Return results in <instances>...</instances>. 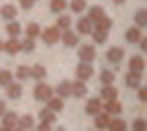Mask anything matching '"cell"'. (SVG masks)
I'll return each mask as SVG.
<instances>
[{
	"instance_id": "cell-32",
	"label": "cell",
	"mask_w": 147,
	"mask_h": 131,
	"mask_svg": "<svg viewBox=\"0 0 147 131\" xmlns=\"http://www.w3.org/2000/svg\"><path fill=\"white\" fill-rule=\"evenodd\" d=\"M21 50L23 52H26V53H30V52H33L35 50V41H33V38H26V40H23L21 41Z\"/></svg>"
},
{
	"instance_id": "cell-45",
	"label": "cell",
	"mask_w": 147,
	"mask_h": 131,
	"mask_svg": "<svg viewBox=\"0 0 147 131\" xmlns=\"http://www.w3.org/2000/svg\"><path fill=\"white\" fill-rule=\"evenodd\" d=\"M113 2H114V4H123L125 0H113Z\"/></svg>"
},
{
	"instance_id": "cell-37",
	"label": "cell",
	"mask_w": 147,
	"mask_h": 131,
	"mask_svg": "<svg viewBox=\"0 0 147 131\" xmlns=\"http://www.w3.org/2000/svg\"><path fill=\"white\" fill-rule=\"evenodd\" d=\"M16 76H18L19 80H23V81H24L26 78H30V68H28V66H19Z\"/></svg>"
},
{
	"instance_id": "cell-43",
	"label": "cell",
	"mask_w": 147,
	"mask_h": 131,
	"mask_svg": "<svg viewBox=\"0 0 147 131\" xmlns=\"http://www.w3.org/2000/svg\"><path fill=\"white\" fill-rule=\"evenodd\" d=\"M142 41V52H147V38H140Z\"/></svg>"
},
{
	"instance_id": "cell-12",
	"label": "cell",
	"mask_w": 147,
	"mask_h": 131,
	"mask_svg": "<svg viewBox=\"0 0 147 131\" xmlns=\"http://www.w3.org/2000/svg\"><path fill=\"white\" fill-rule=\"evenodd\" d=\"M100 110H102V104H100L99 98H92V100L87 102V114L95 116V114H99Z\"/></svg>"
},
{
	"instance_id": "cell-23",
	"label": "cell",
	"mask_w": 147,
	"mask_h": 131,
	"mask_svg": "<svg viewBox=\"0 0 147 131\" xmlns=\"http://www.w3.org/2000/svg\"><path fill=\"white\" fill-rule=\"evenodd\" d=\"M33 122H35V119H33V116H23L21 119H18V128L19 129H31L33 128Z\"/></svg>"
},
{
	"instance_id": "cell-13",
	"label": "cell",
	"mask_w": 147,
	"mask_h": 131,
	"mask_svg": "<svg viewBox=\"0 0 147 131\" xmlns=\"http://www.w3.org/2000/svg\"><path fill=\"white\" fill-rule=\"evenodd\" d=\"M102 109H106V112H107V114H119V112L123 110L121 104H119L116 98L107 100V102H106V107H102Z\"/></svg>"
},
{
	"instance_id": "cell-30",
	"label": "cell",
	"mask_w": 147,
	"mask_h": 131,
	"mask_svg": "<svg viewBox=\"0 0 147 131\" xmlns=\"http://www.w3.org/2000/svg\"><path fill=\"white\" fill-rule=\"evenodd\" d=\"M85 7H87V2L85 0H71V9H73V12H83L85 11Z\"/></svg>"
},
{
	"instance_id": "cell-19",
	"label": "cell",
	"mask_w": 147,
	"mask_h": 131,
	"mask_svg": "<svg viewBox=\"0 0 147 131\" xmlns=\"http://www.w3.org/2000/svg\"><path fill=\"white\" fill-rule=\"evenodd\" d=\"M142 38V33H140V28H130L126 31V41L130 43H138Z\"/></svg>"
},
{
	"instance_id": "cell-6",
	"label": "cell",
	"mask_w": 147,
	"mask_h": 131,
	"mask_svg": "<svg viewBox=\"0 0 147 131\" xmlns=\"http://www.w3.org/2000/svg\"><path fill=\"white\" fill-rule=\"evenodd\" d=\"M125 57V50L121 47H113L107 50V60L113 62V64H119Z\"/></svg>"
},
{
	"instance_id": "cell-7",
	"label": "cell",
	"mask_w": 147,
	"mask_h": 131,
	"mask_svg": "<svg viewBox=\"0 0 147 131\" xmlns=\"http://www.w3.org/2000/svg\"><path fill=\"white\" fill-rule=\"evenodd\" d=\"M125 81H126V85H128L130 88H138L140 83H142V73H140V71H130V73L126 74Z\"/></svg>"
},
{
	"instance_id": "cell-26",
	"label": "cell",
	"mask_w": 147,
	"mask_h": 131,
	"mask_svg": "<svg viewBox=\"0 0 147 131\" xmlns=\"http://www.w3.org/2000/svg\"><path fill=\"white\" fill-rule=\"evenodd\" d=\"M107 128H109L111 131H125V129H126V122H125L123 119H113V121H109Z\"/></svg>"
},
{
	"instance_id": "cell-21",
	"label": "cell",
	"mask_w": 147,
	"mask_h": 131,
	"mask_svg": "<svg viewBox=\"0 0 147 131\" xmlns=\"http://www.w3.org/2000/svg\"><path fill=\"white\" fill-rule=\"evenodd\" d=\"M111 26H113V21H111L109 17H106V16H102L100 19H97V21H95V29L109 31V29H111Z\"/></svg>"
},
{
	"instance_id": "cell-33",
	"label": "cell",
	"mask_w": 147,
	"mask_h": 131,
	"mask_svg": "<svg viewBox=\"0 0 147 131\" xmlns=\"http://www.w3.org/2000/svg\"><path fill=\"white\" fill-rule=\"evenodd\" d=\"M100 81H102L104 85H111V83L114 81V73L109 71V69H104V71L100 73Z\"/></svg>"
},
{
	"instance_id": "cell-16",
	"label": "cell",
	"mask_w": 147,
	"mask_h": 131,
	"mask_svg": "<svg viewBox=\"0 0 147 131\" xmlns=\"http://www.w3.org/2000/svg\"><path fill=\"white\" fill-rule=\"evenodd\" d=\"M144 68H145V60L140 57V55H135V57H131L130 59V69L131 71H144Z\"/></svg>"
},
{
	"instance_id": "cell-28",
	"label": "cell",
	"mask_w": 147,
	"mask_h": 131,
	"mask_svg": "<svg viewBox=\"0 0 147 131\" xmlns=\"http://www.w3.org/2000/svg\"><path fill=\"white\" fill-rule=\"evenodd\" d=\"M135 23H137V26L138 28H145L147 26V11H138L137 14H135Z\"/></svg>"
},
{
	"instance_id": "cell-15",
	"label": "cell",
	"mask_w": 147,
	"mask_h": 131,
	"mask_svg": "<svg viewBox=\"0 0 147 131\" xmlns=\"http://www.w3.org/2000/svg\"><path fill=\"white\" fill-rule=\"evenodd\" d=\"M30 76L40 81V80H43V78L47 76V71H45V68H43V66L36 64V66H33V68H30Z\"/></svg>"
},
{
	"instance_id": "cell-11",
	"label": "cell",
	"mask_w": 147,
	"mask_h": 131,
	"mask_svg": "<svg viewBox=\"0 0 147 131\" xmlns=\"http://www.w3.org/2000/svg\"><path fill=\"white\" fill-rule=\"evenodd\" d=\"M21 93H23V86L21 85H18V83H9L7 85V97L9 98L16 100V98L21 97Z\"/></svg>"
},
{
	"instance_id": "cell-39",
	"label": "cell",
	"mask_w": 147,
	"mask_h": 131,
	"mask_svg": "<svg viewBox=\"0 0 147 131\" xmlns=\"http://www.w3.org/2000/svg\"><path fill=\"white\" fill-rule=\"evenodd\" d=\"M145 128H147V122H145L144 119H137V121L133 122V129H135V131H144Z\"/></svg>"
},
{
	"instance_id": "cell-41",
	"label": "cell",
	"mask_w": 147,
	"mask_h": 131,
	"mask_svg": "<svg viewBox=\"0 0 147 131\" xmlns=\"http://www.w3.org/2000/svg\"><path fill=\"white\" fill-rule=\"evenodd\" d=\"M138 98L142 102H147V88H140L138 86Z\"/></svg>"
},
{
	"instance_id": "cell-35",
	"label": "cell",
	"mask_w": 147,
	"mask_h": 131,
	"mask_svg": "<svg viewBox=\"0 0 147 131\" xmlns=\"http://www.w3.org/2000/svg\"><path fill=\"white\" fill-rule=\"evenodd\" d=\"M11 81H12V73L11 71H0V85L7 86Z\"/></svg>"
},
{
	"instance_id": "cell-17",
	"label": "cell",
	"mask_w": 147,
	"mask_h": 131,
	"mask_svg": "<svg viewBox=\"0 0 147 131\" xmlns=\"http://www.w3.org/2000/svg\"><path fill=\"white\" fill-rule=\"evenodd\" d=\"M61 40L64 41L66 47H76L78 45V36L73 33V31H64V35H62Z\"/></svg>"
},
{
	"instance_id": "cell-46",
	"label": "cell",
	"mask_w": 147,
	"mask_h": 131,
	"mask_svg": "<svg viewBox=\"0 0 147 131\" xmlns=\"http://www.w3.org/2000/svg\"><path fill=\"white\" fill-rule=\"evenodd\" d=\"M4 50V43H2V40H0V52Z\"/></svg>"
},
{
	"instance_id": "cell-22",
	"label": "cell",
	"mask_w": 147,
	"mask_h": 131,
	"mask_svg": "<svg viewBox=\"0 0 147 131\" xmlns=\"http://www.w3.org/2000/svg\"><path fill=\"white\" fill-rule=\"evenodd\" d=\"M116 95H118V90H116L114 86H111V85H106V86L100 90V97H102L104 100H111V98H116Z\"/></svg>"
},
{
	"instance_id": "cell-38",
	"label": "cell",
	"mask_w": 147,
	"mask_h": 131,
	"mask_svg": "<svg viewBox=\"0 0 147 131\" xmlns=\"http://www.w3.org/2000/svg\"><path fill=\"white\" fill-rule=\"evenodd\" d=\"M69 24H71V17H69V16H61V17L57 19V26L62 28V29H67Z\"/></svg>"
},
{
	"instance_id": "cell-29",
	"label": "cell",
	"mask_w": 147,
	"mask_h": 131,
	"mask_svg": "<svg viewBox=\"0 0 147 131\" xmlns=\"http://www.w3.org/2000/svg\"><path fill=\"white\" fill-rule=\"evenodd\" d=\"M47 102H49V109L54 110V112H61V110L64 109V104H62L61 98H52V97H50Z\"/></svg>"
},
{
	"instance_id": "cell-24",
	"label": "cell",
	"mask_w": 147,
	"mask_h": 131,
	"mask_svg": "<svg viewBox=\"0 0 147 131\" xmlns=\"http://www.w3.org/2000/svg\"><path fill=\"white\" fill-rule=\"evenodd\" d=\"M104 16V9L100 7V5H94V7H90V11H88V19L90 21H97V19H100Z\"/></svg>"
},
{
	"instance_id": "cell-27",
	"label": "cell",
	"mask_w": 147,
	"mask_h": 131,
	"mask_svg": "<svg viewBox=\"0 0 147 131\" xmlns=\"http://www.w3.org/2000/svg\"><path fill=\"white\" fill-rule=\"evenodd\" d=\"M66 7H67L66 0H52L50 2V11L52 12H64Z\"/></svg>"
},
{
	"instance_id": "cell-4",
	"label": "cell",
	"mask_w": 147,
	"mask_h": 131,
	"mask_svg": "<svg viewBox=\"0 0 147 131\" xmlns=\"http://www.w3.org/2000/svg\"><path fill=\"white\" fill-rule=\"evenodd\" d=\"M78 57L83 62H92L95 59V48L92 45H82L80 50H78Z\"/></svg>"
},
{
	"instance_id": "cell-1",
	"label": "cell",
	"mask_w": 147,
	"mask_h": 131,
	"mask_svg": "<svg viewBox=\"0 0 147 131\" xmlns=\"http://www.w3.org/2000/svg\"><path fill=\"white\" fill-rule=\"evenodd\" d=\"M52 93H54V90L49 85H45V83H38L35 86V90H33V97L36 100H40V102H47L52 97Z\"/></svg>"
},
{
	"instance_id": "cell-44",
	"label": "cell",
	"mask_w": 147,
	"mask_h": 131,
	"mask_svg": "<svg viewBox=\"0 0 147 131\" xmlns=\"http://www.w3.org/2000/svg\"><path fill=\"white\" fill-rule=\"evenodd\" d=\"M4 112H5V102L0 100V116H4Z\"/></svg>"
},
{
	"instance_id": "cell-9",
	"label": "cell",
	"mask_w": 147,
	"mask_h": 131,
	"mask_svg": "<svg viewBox=\"0 0 147 131\" xmlns=\"http://www.w3.org/2000/svg\"><path fill=\"white\" fill-rule=\"evenodd\" d=\"M4 50L7 52V53H11V55H14V53H18L19 50H21V41L16 38V36H12L5 45H4Z\"/></svg>"
},
{
	"instance_id": "cell-14",
	"label": "cell",
	"mask_w": 147,
	"mask_h": 131,
	"mask_svg": "<svg viewBox=\"0 0 147 131\" xmlns=\"http://www.w3.org/2000/svg\"><path fill=\"white\" fill-rule=\"evenodd\" d=\"M0 14H2L4 19L11 21V19H14V17L18 16V9H16L12 4H7V5H4L2 9H0Z\"/></svg>"
},
{
	"instance_id": "cell-42",
	"label": "cell",
	"mask_w": 147,
	"mask_h": 131,
	"mask_svg": "<svg viewBox=\"0 0 147 131\" xmlns=\"http://www.w3.org/2000/svg\"><path fill=\"white\" fill-rule=\"evenodd\" d=\"M38 129H40V131H47V129H50V124H49V122H43V121H42V124L38 126Z\"/></svg>"
},
{
	"instance_id": "cell-25",
	"label": "cell",
	"mask_w": 147,
	"mask_h": 131,
	"mask_svg": "<svg viewBox=\"0 0 147 131\" xmlns=\"http://www.w3.org/2000/svg\"><path fill=\"white\" fill-rule=\"evenodd\" d=\"M55 92H57V95H59V97H62V98L71 97V83H67V81L61 83V85L55 88Z\"/></svg>"
},
{
	"instance_id": "cell-31",
	"label": "cell",
	"mask_w": 147,
	"mask_h": 131,
	"mask_svg": "<svg viewBox=\"0 0 147 131\" xmlns=\"http://www.w3.org/2000/svg\"><path fill=\"white\" fill-rule=\"evenodd\" d=\"M5 31H7L11 36H18V35L21 33V24H19V23H9V24L5 26Z\"/></svg>"
},
{
	"instance_id": "cell-2",
	"label": "cell",
	"mask_w": 147,
	"mask_h": 131,
	"mask_svg": "<svg viewBox=\"0 0 147 131\" xmlns=\"http://www.w3.org/2000/svg\"><path fill=\"white\" fill-rule=\"evenodd\" d=\"M42 38H43V41H45L47 45H54V43H57V41L61 40L59 28H55V26H52V28H47V29L42 33Z\"/></svg>"
},
{
	"instance_id": "cell-34",
	"label": "cell",
	"mask_w": 147,
	"mask_h": 131,
	"mask_svg": "<svg viewBox=\"0 0 147 131\" xmlns=\"http://www.w3.org/2000/svg\"><path fill=\"white\" fill-rule=\"evenodd\" d=\"M26 35H28L30 38H36V36L40 35V26L35 24V23L28 24V28H26Z\"/></svg>"
},
{
	"instance_id": "cell-18",
	"label": "cell",
	"mask_w": 147,
	"mask_h": 131,
	"mask_svg": "<svg viewBox=\"0 0 147 131\" xmlns=\"http://www.w3.org/2000/svg\"><path fill=\"white\" fill-rule=\"evenodd\" d=\"M95 116H97V117H95V128H97V129H106L107 124H109V121H111V119H109V114H107V112H104V114L99 112V114H95Z\"/></svg>"
},
{
	"instance_id": "cell-36",
	"label": "cell",
	"mask_w": 147,
	"mask_h": 131,
	"mask_svg": "<svg viewBox=\"0 0 147 131\" xmlns=\"http://www.w3.org/2000/svg\"><path fill=\"white\" fill-rule=\"evenodd\" d=\"M92 36H94L95 43H104V41L107 40V31H100V29H95Z\"/></svg>"
},
{
	"instance_id": "cell-10",
	"label": "cell",
	"mask_w": 147,
	"mask_h": 131,
	"mask_svg": "<svg viewBox=\"0 0 147 131\" xmlns=\"http://www.w3.org/2000/svg\"><path fill=\"white\" fill-rule=\"evenodd\" d=\"M76 28H78V33H82V35H90V33H92V21H90L88 17H82V19H78Z\"/></svg>"
},
{
	"instance_id": "cell-8",
	"label": "cell",
	"mask_w": 147,
	"mask_h": 131,
	"mask_svg": "<svg viewBox=\"0 0 147 131\" xmlns=\"http://www.w3.org/2000/svg\"><path fill=\"white\" fill-rule=\"evenodd\" d=\"M87 92H88V88H87V85L80 80V81H76L75 85H71V95H75V97H78V98H82V97H85L87 95Z\"/></svg>"
},
{
	"instance_id": "cell-40",
	"label": "cell",
	"mask_w": 147,
	"mask_h": 131,
	"mask_svg": "<svg viewBox=\"0 0 147 131\" xmlns=\"http://www.w3.org/2000/svg\"><path fill=\"white\" fill-rule=\"evenodd\" d=\"M33 4H35V0H19V5H21L24 11H30V9L33 7Z\"/></svg>"
},
{
	"instance_id": "cell-3",
	"label": "cell",
	"mask_w": 147,
	"mask_h": 131,
	"mask_svg": "<svg viewBox=\"0 0 147 131\" xmlns=\"http://www.w3.org/2000/svg\"><path fill=\"white\" fill-rule=\"evenodd\" d=\"M92 74H94V68H92L88 62L78 64V68H76V76H78V80L87 81L88 78H92Z\"/></svg>"
},
{
	"instance_id": "cell-5",
	"label": "cell",
	"mask_w": 147,
	"mask_h": 131,
	"mask_svg": "<svg viewBox=\"0 0 147 131\" xmlns=\"http://www.w3.org/2000/svg\"><path fill=\"white\" fill-rule=\"evenodd\" d=\"M4 119H2V128L0 129H14L16 128V124H18V114L16 112H4V116H2Z\"/></svg>"
},
{
	"instance_id": "cell-20",
	"label": "cell",
	"mask_w": 147,
	"mask_h": 131,
	"mask_svg": "<svg viewBox=\"0 0 147 131\" xmlns=\"http://www.w3.org/2000/svg\"><path fill=\"white\" fill-rule=\"evenodd\" d=\"M38 117L43 121V122H49V124H52V122H55V114H54V110H50L49 107L47 109H42L40 110V114H38Z\"/></svg>"
}]
</instances>
